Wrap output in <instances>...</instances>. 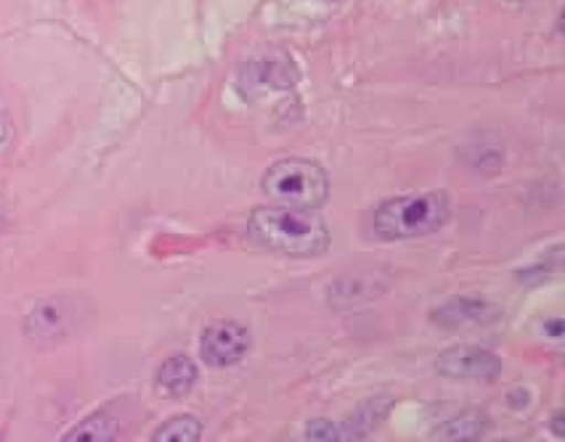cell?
Listing matches in <instances>:
<instances>
[{
	"instance_id": "1",
	"label": "cell",
	"mask_w": 565,
	"mask_h": 442,
	"mask_svg": "<svg viewBox=\"0 0 565 442\" xmlns=\"http://www.w3.org/2000/svg\"><path fill=\"white\" fill-rule=\"evenodd\" d=\"M246 233L263 249L290 259H316L329 252L332 234L313 211L260 206L250 211Z\"/></svg>"
},
{
	"instance_id": "2",
	"label": "cell",
	"mask_w": 565,
	"mask_h": 442,
	"mask_svg": "<svg viewBox=\"0 0 565 442\" xmlns=\"http://www.w3.org/2000/svg\"><path fill=\"white\" fill-rule=\"evenodd\" d=\"M451 216V200L446 191L392 197L373 213V233L385 242L422 239L438 233Z\"/></svg>"
},
{
	"instance_id": "3",
	"label": "cell",
	"mask_w": 565,
	"mask_h": 442,
	"mask_svg": "<svg viewBox=\"0 0 565 442\" xmlns=\"http://www.w3.org/2000/svg\"><path fill=\"white\" fill-rule=\"evenodd\" d=\"M264 194L277 206L320 211L330 196L326 168L307 158H284L274 163L260 181Z\"/></svg>"
},
{
	"instance_id": "4",
	"label": "cell",
	"mask_w": 565,
	"mask_h": 442,
	"mask_svg": "<svg viewBox=\"0 0 565 442\" xmlns=\"http://www.w3.org/2000/svg\"><path fill=\"white\" fill-rule=\"evenodd\" d=\"M436 371L449 379L494 381L501 376L502 362L491 349L475 345H455L443 349L435 362Z\"/></svg>"
},
{
	"instance_id": "5",
	"label": "cell",
	"mask_w": 565,
	"mask_h": 442,
	"mask_svg": "<svg viewBox=\"0 0 565 442\" xmlns=\"http://www.w3.org/2000/svg\"><path fill=\"white\" fill-rule=\"evenodd\" d=\"M249 348V330L237 322L213 323L201 336V358L210 368H231L243 362Z\"/></svg>"
},
{
	"instance_id": "6",
	"label": "cell",
	"mask_w": 565,
	"mask_h": 442,
	"mask_svg": "<svg viewBox=\"0 0 565 442\" xmlns=\"http://www.w3.org/2000/svg\"><path fill=\"white\" fill-rule=\"evenodd\" d=\"M499 319L498 306L486 300L458 297L431 312V323L439 330L456 332L469 326L491 325Z\"/></svg>"
},
{
	"instance_id": "7",
	"label": "cell",
	"mask_w": 565,
	"mask_h": 442,
	"mask_svg": "<svg viewBox=\"0 0 565 442\" xmlns=\"http://www.w3.org/2000/svg\"><path fill=\"white\" fill-rule=\"evenodd\" d=\"M395 408V398L390 395L373 396L363 401L347 421L340 422L342 441H362L388 419Z\"/></svg>"
},
{
	"instance_id": "8",
	"label": "cell",
	"mask_w": 565,
	"mask_h": 442,
	"mask_svg": "<svg viewBox=\"0 0 565 442\" xmlns=\"http://www.w3.org/2000/svg\"><path fill=\"white\" fill-rule=\"evenodd\" d=\"M158 386L171 398H183L198 381V366L190 356L173 355L158 371Z\"/></svg>"
},
{
	"instance_id": "9",
	"label": "cell",
	"mask_w": 565,
	"mask_h": 442,
	"mask_svg": "<svg viewBox=\"0 0 565 442\" xmlns=\"http://www.w3.org/2000/svg\"><path fill=\"white\" fill-rule=\"evenodd\" d=\"M486 421L478 411L459 412L448 421L436 425L431 432L433 441L471 442L484 434Z\"/></svg>"
},
{
	"instance_id": "10",
	"label": "cell",
	"mask_w": 565,
	"mask_h": 442,
	"mask_svg": "<svg viewBox=\"0 0 565 442\" xmlns=\"http://www.w3.org/2000/svg\"><path fill=\"white\" fill-rule=\"evenodd\" d=\"M120 432V424L117 419L105 412L88 416L84 421L78 422L72 431L65 434L64 441L68 442H108L117 439Z\"/></svg>"
},
{
	"instance_id": "11",
	"label": "cell",
	"mask_w": 565,
	"mask_h": 442,
	"mask_svg": "<svg viewBox=\"0 0 565 442\" xmlns=\"http://www.w3.org/2000/svg\"><path fill=\"white\" fill-rule=\"evenodd\" d=\"M71 313L64 310V306L52 300L44 305L38 306L35 312L29 316V328L31 333L41 336V338H54L68 328L71 323Z\"/></svg>"
},
{
	"instance_id": "12",
	"label": "cell",
	"mask_w": 565,
	"mask_h": 442,
	"mask_svg": "<svg viewBox=\"0 0 565 442\" xmlns=\"http://www.w3.org/2000/svg\"><path fill=\"white\" fill-rule=\"evenodd\" d=\"M203 435V424L191 414L174 416L153 434L154 442H196Z\"/></svg>"
},
{
	"instance_id": "13",
	"label": "cell",
	"mask_w": 565,
	"mask_h": 442,
	"mask_svg": "<svg viewBox=\"0 0 565 442\" xmlns=\"http://www.w3.org/2000/svg\"><path fill=\"white\" fill-rule=\"evenodd\" d=\"M306 438L316 442H340L342 441L340 424L330 421V419H312V421L307 422Z\"/></svg>"
},
{
	"instance_id": "14",
	"label": "cell",
	"mask_w": 565,
	"mask_h": 442,
	"mask_svg": "<svg viewBox=\"0 0 565 442\" xmlns=\"http://www.w3.org/2000/svg\"><path fill=\"white\" fill-rule=\"evenodd\" d=\"M505 401H508L509 408L521 411V409L527 408L529 402H531V392L525 388L514 389V391L509 392Z\"/></svg>"
},
{
	"instance_id": "15",
	"label": "cell",
	"mask_w": 565,
	"mask_h": 442,
	"mask_svg": "<svg viewBox=\"0 0 565 442\" xmlns=\"http://www.w3.org/2000/svg\"><path fill=\"white\" fill-rule=\"evenodd\" d=\"M544 332L551 338H562V335H564V322H562V319L547 320V322H544Z\"/></svg>"
},
{
	"instance_id": "16",
	"label": "cell",
	"mask_w": 565,
	"mask_h": 442,
	"mask_svg": "<svg viewBox=\"0 0 565 442\" xmlns=\"http://www.w3.org/2000/svg\"><path fill=\"white\" fill-rule=\"evenodd\" d=\"M548 428H551L552 434H554L555 438L564 439L565 419L561 411L552 416L551 425H548Z\"/></svg>"
},
{
	"instance_id": "17",
	"label": "cell",
	"mask_w": 565,
	"mask_h": 442,
	"mask_svg": "<svg viewBox=\"0 0 565 442\" xmlns=\"http://www.w3.org/2000/svg\"><path fill=\"white\" fill-rule=\"evenodd\" d=\"M11 137V121L6 117L4 111L0 110V144H4Z\"/></svg>"
},
{
	"instance_id": "18",
	"label": "cell",
	"mask_w": 565,
	"mask_h": 442,
	"mask_svg": "<svg viewBox=\"0 0 565 442\" xmlns=\"http://www.w3.org/2000/svg\"><path fill=\"white\" fill-rule=\"evenodd\" d=\"M504 2H509V4H518V2H524V0H504Z\"/></svg>"
},
{
	"instance_id": "19",
	"label": "cell",
	"mask_w": 565,
	"mask_h": 442,
	"mask_svg": "<svg viewBox=\"0 0 565 442\" xmlns=\"http://www.w3.org/2000/svg\"><path fill=\"white\" fill-rule=\"evenodd\" d=\"M320 2H340V0H320Z\"/></svg>"
}]
</instances>
